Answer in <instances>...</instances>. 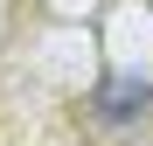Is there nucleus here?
I'll return each mask as SVG.
<instances>
[{"mask_svg":"<svg viewBox=\"0 0 153 146\" xmlns=\"http://www.w3.org/2000/svg\"><path fill=\"white\" fill-rule=\"evenodd\" d=\"M146 104H153V84L118 77V84H105V90H97L91 118H97V125H132V118H146Z\"/></svg>","mask_w":153,"mask_h":146,"instance_id":"1","label":"nucleus"}]
</instances>
